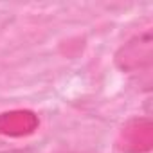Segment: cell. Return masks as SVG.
I'll use <instances>...</instances> for the list:
<instances>
[{"mask_svg": "<svg viewBox=\"0 0 153 153\" xmlns=\"http://www.w3.org/2000/svg\"><path fill=\"white\" fill-rule=\"evenodd\" d=\"M153 59V40L151 31H146L128 43H124L115 54V65L123 72H137L151 65Z\"/></svg>", "mask_w": 153, "mask_h": 153, "instance_id": "obj_1", "label": "cell"}, {"mask_svg": "<svg viewBox=\"0 0 153 153\" xmlns=\"http://www.w3.org/2000/svg\"><path fill=\"white\" fill-rule=\"evenodd\" d=\"M0 153H29L25 149H9V151H0Z\"/></svg>", "mask_w": 153, "mask_h": 153, "instance_id": "obj_2", "label": "cell"}]
</instances>
